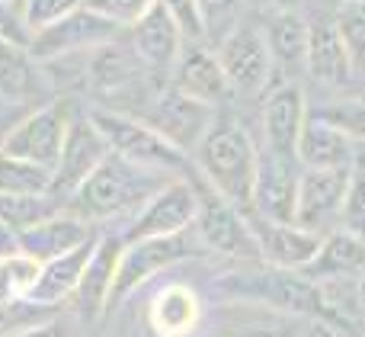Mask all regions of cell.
I'll use <instances>...</instances> for the list:
<instances>
[{
    "label": "cell",
    "mask_w": 365,
    "mask_h": 337,
    "mask_svg": "<svg viewBox=\"0 0 365 337\" xmlns=\"http://www.w3.org/2000/svg\"><path fill=\"white\" fill-rule=\"evenodd\" d=\"M302 328H304V318L282 315V312H266V318L247 321V325H237L215 337H302Z\"/></svg>",
    "instance_id": "33"
},
{
    "label": "cell",
    "mask_w": 365,
    "mask_h": 337,
    "mask_svg": "<svg viewBox=\"0 0 365 337\" xmlns=\"http://www.w3.org/2000/svg\"><path fill=\"white\" fill-rule=\"evenodd\" d=\"M199 212V173L195 177H177L167 186H160L125 225L122 238L125 241H141V238H160V235H180L195 225Z\"/></svg>",
    "instance_id": "9"
},
{
    "label": "cell",
    "mask_w": 365,
    "mask_h": 337,
    "mask_svg": "<svg viewBox=\"0 0 365 337\" xmlns=\"http://www.w3.org/2000/svg\"><path fill=\"white\" fill-rule=\"evenodd\" d=\"M170 180L177 177L141 167L135 161L122 158V154L109 151L96 164V171L81 183V190L68 199V209L87 218L90 225H125Z\"/></svg>",
    "instance_id": "1"
},
{
    "label": "cell",
    "mask_w": 365,
    "mask_h": 337,
    "mask_svg": "<svg viewBox=\"0 0 365 337\" xmlns=\"http://www.w3.org/2000/svg\"><path fill=\"white\" fill-rule=\"evenodd\" d=\"M167 6V13L173 16V23L180 26L182 39L186 42H208V32H205V19H202L199 10V0H160ZM212 45V42H208Z\"/></svg>",
    "instance_id": "36"
},
{
    "label": "cell",
    "mask_w": 365,
    "mask_h": 337,
    "mask_svg": "<svg viewBox=\"0 0 365 337\" xmlns=\"http://www.w3.org/2000/svg\"><path fill=\"white\" fill-rule=\"evenodd\" d=\"M93 244H96V235L90 238V241H83L81 248H74V251H68V254H58V257H51V261H45L42 270H38L36 286H32V293H29V302L45 306V308H58L61 302H71L77 283H81L83 267H87V261H90Z\"/></svg>",
    "instance_id": "26"
},
{
    "label": "cell",
    "mask_w": 365,
    "mask_h": 337,
    "mask_svg": "<svg viewBox=\"0 0 365 337\" xmlns=\"http://www.w3.org/2000/svg\"><path fill=\"white\" fill-rule=\"evenodd\" d=\"M302 161L298 154H285L276 148L259 145L257 173H253L250 209L253 216L269 222H295L298 186H302Z\"/></svg>",
    "instance_id": "10"
},
{
    "label": "cell",
    "mask_w": 365,
    "mask_h": 337,
    "mask_svg": "<svg viewBox=\"0 0 365 337\" xmlns=\"http://www.w3.org/2000/svg\"><path fill=\"white\" fill-rule=\"evenodd\" d=\"M356 306H359V318H365V270L356 283Z\"/></svg>",
    "instance_id": "42"
},
{
    "label": "cell",
    "mask_w": 365,
    "mask_h": 337,
    "mask_svg": "<svg viewBox=\"0 0 365 337\" xmlns=\"http://www.w3.org/2000/svg\"><path fill=\"white\" fill-rule=\"evenodd\" d=\"M311 113L334 122L336 129H343L356 145H365V96H343V100L314 103Z\"/></svg>",
    "instance_id": "32"
},
{
    "label": "cell",
    "mask_w": 365,
    "mask_h": 337,
    "mask_svg": "<svg viewBox=\"0 0 365 337\" xmlns=\"http://www.w3.org/2000/svg\"><path fill=\"white\" fill-rule=\"evenodd\" d=\"M308 113L311 103L298 81H279L276 87H269L263 96V109H259L263 145L285 154H298V139L308 122Z\"/></svg>",
    "instance_id": "15"
},
{
    "label": "cell",
    "mask_w": 365,
    "mask_h": 337,
    "mask_svg": "<svg viewBox=\"0 0 365 337\" xmlns=\"http://www.w3.org/2000/svg\"><path fill=\"white\" fill-rule=\"evenodd\" d=\"M51 171L26 158L0 151V193H48Z\"/></svg>",
    "instance_id": "31"
},
{
    "label": "cell",
    "mask_w": 365,
    "mask_h": 337,
    "mask_svg": "<svg viewBox=\"0 0 365 337\" xmlns=\"http://www.w3.org/2000/svg\"><path fill=\"white\" fill-rule=\"evenodd\" d=\"M74 113L77 109H74V103H71V96H55V100L42 103V106L26 109V113L13 122L10 135H6V141H4V151L55 171Z\"/></svg>",
    "instance_id": "8"
},
{
    "label": "cell",
    "mask_w": 365,
    "mask_h": 337,
    "mask_svg": "<svg viewBox=\"0 0 365 337\" xmlns=\"http://www.w3.org/2000/svg\"><path fill=\"white\" fill-rule=\"evenodd\" d=\"M215 289L237 306H259L295 318H324L321 289L302 270L272 267L266 261H237V267L215 276Z\"/></svg>",
    "instance_id": "2"
},
{
    "label": "cell",
    "mask_w": 365,
    "mask_h": 337,
    "mask_svg": "<svg viewBox=\"0 0 365 337\" xmlns=\"http://www.w3.org/2000/svg\"><path fill=\"white\" fill-rule=\"evenodd\" d=\"M215 51H218V61L225 68L231 96L263 100L266 90L276 87L279 74H276V64H272L269 45H266L263 26L240 19L231 32H225L215 42Z\"/></svg>",
    "instance_id": "6"
},
{
    "label": "cell",
    "mask_w": 365,
    "mask_h": 337,
    "mask_svg": "<svg viewBox=\"0 0 365 337\" xmlns=\"http://www.w3.org/2000/svg\"><path fill=\"white\" fill-rule=\"evenodd\" d=\"M215 116H218L215 106L182 94V90H177L170 81L160 84V87L154 90V96L148 100V106L141 109V119L151 122L167 141H173V145H177L180 151H186L189 158H192V151L199 148V141H202V135L208 132V126L215 122Z\"/></svg>",
    "instance_id": "11"
},
{
    "label": "cell",
    "mask_w": 365,
    "mask_h": 337,
    "mask_svg": "<svg viewBox=\"0 0 365 337\" xmlns=\"http://www.w3.org/2000/svg\"><path fill=\"white\" fill-rule=\"evenodd\" d=\"M38 270H42V261L29 257L19 248L0 254V306L29 299L32 286L38 280Z\"/></svg>",
    "instance_id": "30"
},
{
    "label": "cell",
    "mask_w": 365,
    "mask_h": 337,
    "mask_svg": "<svg viewBox=\"0 0 365 337\" xmlns=\"http://www.w3.org/2000/svg\"><path fill=\"white\" fill-rule=\"evenodd\" d=\"M247 216H250L253 235H257L259 261L272 263V267L302 270L321 248L324 235H317V231H308L295 222H269V218H259L253 212H247Z\"/></svg>",
    "instance_id": "20"
},
{
    "label": "cell",
    "mask_w": 365,
    "mask_h": 337,
    "mask_svg": "<svg viewBox=\"0 0 365 337\" xmlns=\"http://www.w3.org/2000/svg\"><path fill=\"white\" fill-rule=\"evenodd\" d=\"M263 4H269V10H302L304 0H263Z\"/></svg>",
    "instance_id": "41"
},
{
    "label": "cell",
    "mask_w": 365,
    "mask_h": 337,
    "mask_svg": "<svg viewBox=\"0 0 365 337\" xmlns=\"http://www.w3.org/2000/svg\"><path fill=\"white\" fill-rule=\"evenodd\" d=\"M23 113H26V109H16V106H0V151H4V141H6V135H10L13 122H16Z\"/></svg>",
    "instance_id": "40"
},
{
    "label": "cell",
    "mask_w": 365,
    "mask_h": 337,
    "mask_svg": "<svg viewBox=\"0 0 365 337\" xmlns=\"http://www.w3.org/2000/svg\"><path fill=\"white\" fill-rule=\"evenodd\" d=\"M334 29L346 49L356 81H365V0H343L334 10Z\"/></svg>",
    "instance_id": "29"
},
{
    "label": "cell",
    "mask_w": 365,
    "mask_h": 337,
    "mask_svg": "<svg viewBox=\"0 0 365 337\" xmlns=\"http://www.w3.org/2000/svg\"><path fill=\"white\" fill-rule=\"evenodd\" d=\"M302 337H340V331H336V325L327 318H308L302 328Z\"/></svg>",
    "instance_id": "39"
},
{
    "label": "cell",
    "mask_w": 365,
    "mask_h": 337,
    "mask_svg": "<svg viewBox=\"0 0 365 337\" xmlns=\"http://www.w3.org/2000/svg\"><path fill=\"white\" fill-rule=\"evenodd\" d=\"M93 126L100 129V135L106 139L109 151L122 154V158L135 161L141 167L170 173V177H195V164L186 151H180L173 141H167L151 122H145L141 116L115 113L106 106L87 109Z\"/></svg>",
    "instance_id": "4"
},
{
    "label": "cell",
    "mask_w": 365,
    "mask_h": 337,
    "mask_svg": "<svg viewBox=\"0 0 365 337\" xmlns=\"http://www.w3.org/2000/svg\"><path fill=\"white\" fill-rule=\"evenodd\" d=\"M195 235H199L202 248L221 254L227 261H259L257 235L247 209L234 206L221 193H215L208 183L199 180V212H195Z\"/></svg>",
    "instance_id": "7"
},
{
    "label": "cell",
    "mask_w": 365,
    "mask_h": 337,
    "mask_svg": "<svg viewBox=\"0 0 365 337\" xmlns=\"http://www.w3.org/2000/svg\"><path fill=\"white\" fill-rule=\"evenodd\" d=\"M362 270H365V238L349 228H334L321 238V248L311 257L308 267H302V273L311 283H324V280L362 276Z\"/></svg>",
    "instance_id": "25"
},
{
    "label": "cell",
    "mask_w": 365,
    "mask_h": 337,
    "mask_svg": "<svg viewBox=\"0 0 365 337\" xmlns=\"http://www.w3.org/2000/svg\"><path fill=\"white\" fill-rule=\"evenodd\" d=\"M122 248H125L122 228L109 231V235H96V244L90 251V261L81 273V283H77L74 296H71V302H74L77 315L83 321H96L106 312L109 296H113L115 286V273H119Z\"/></svg>",
    "instance_id": "16"
},
{
    "label": "cell",
    "mask_w": 365,
    "mask_h": 337,
    "mask_svg": "<svg viewBox=\"0 0 365 337\" xmlns=\"http://www.w3.org/2000/svg\"><path fill=\"white\" fill-rule=\"evenodd\" d=\"M336 4H343V0H336Z\"/></svg>",
    "instance_id": "44"
},
{
    "label": "cell",
    "mask_w": 365,
    "mask_h": 337,
    "mask_svg": "<svg viewBox=\"0 0 365 337\" xmlns=\"http://www.w3.org/2000/svg\"><path fill=\"white\" fill-rule=\"evenodd\" d=\"M202 241L195 235V228L180 231V235H160V238H141V241H125L119 257V273H115V286L109 296L106 312L119 308L135 289H141L145 283H151L154 276H160L164 270L177 267L182 261H192L202 254Z\"/></svg>",
    "instance_id": "5"
},
{
    "label": "cell",
    "mask_w": 365,
    "mask_h": 337,
    "mask_svg": "<svg viewBox=\"0 0 365 337\" xmlns=\"http://www.w3.org/2000/svg\"><path fill=\"white\" fill-rule=\"evenodd\" d=\"M349 173H353V167H304L302 186H298L295 225L317 231V235L340 228Z\"/></svg>",
    "instance_id": "12"
},
{
    "label": "cell",
    "mask_w": 365,
    "mask_h": 337,
    "mask_svg": "<svg viewBox=\"0 0 365 337\" xmlns=\"http://www.w3.org/2000/svg\"><path fill=\"white\" fill-rule=\"evenodd\" d=\"M106 154H109V145L100 135V129L93 126L90 113L77 109L74 119H71L64 148H61V154H58V164H55V171H51L48 193L68 206V199L81 190V183L96 171V164H100Z\"/></svg>",
    "instance_id": "13"
},
{
    "label": "cell",
    "mask_w": 365,
    "mask_h": 337,
    "mask_svg": "<svg viewBox=\"0 0 365 337\" xmlns=\"http://www.w3.org/2000/svg\"><path fill=\"white\" fill-rule=\"evenodd\" d=\"M170 84L182 94L195 96V100L208 103L218 109L221 103L231 100V87H227L225 68L218 61V51L208 42H186L170 71Z\"/></svg>",
    "instance_id": "19"
},
{
    "label": "cell",
    "mask_w": 365,
    "mask_h": 337,
    "mask_svg": "<svg viewBox=\"0 0 365 337\" xmlns=\"http://www.w3.org/2000/svg\"><path fill=\"white\" fill-rule=\"evenodd\" d=\"M304 74L317 87H346L356 81L349 68L346 49L334 29V19H311L308 23V55H304Z\"/></svg>",
    "instance_id": "24"
},
{
    "label": "cell",
    "mask_w": 365,
    "mask_h": 337,
    "mask_svg": "<svg viewBox=\"0 0 365 337\" xmlns=\"http://www.w3.org/2000/svg\"><path fill=\"white\" fill-rule=\"evenodd\" d=\"M77 6H83V0H23V16L29 29L38 32L45 26L58 23L61 16H68V13H74Z\"/></svg>",
    "instance_id": "37"
},
{
    "label": "cell",
    "mask_w": 365,
    "mask_h": 337,
    "mask_svg": "<svg viewBox=\"0 0 365 337\" xmlns=\"http://www.w3.org/2000/svg\"><path fill=\"white\" fill-rule=\"evenodd\" d=\"M93 235H96L93 225L64 206V209L55 212L51 218H45V222H38V225H32V228L19 231V235H16V248L45 263V261H51V257H58V254H68V251L81 248V244L90 241Z\"/></svg>",
    "instance_id": "21"
},
{
    "label": "cell",
    "mask_w": 365,
    "mask_h": 337,
    "mask_svg": "<svg viewBox=\"0 0 365 337\" xmlns=\"http://www.w3.org/2000/svg\"><path fill=\"white\" fill-rule=\"evenodd\" d=\"M257 154L259 145L247 132L244 122L231 113H218L208 132L202 135L199 148L192 151V164L202 183H208L240 209H250Z\"/></svg>",
    "instance_id": "3"
},
{
    "label": "cell",
    "mask_w": 365,
    "mask_h": 337,
    "mask_svg": "<svg viewBox=\"0 0 365 337\" xmlns=\"http://www.w3.org/2000/svg\"><path fill=\"white\" fill-rule=\"evenodd\" d=\"M128 42H132L135 55L145 61V68L151 71V74L170 81V71H173V64H177L186 39H182L180 26L173 23V16L167 13V6L158 0V4L128 29Z\"/></svg>",
    "instance_id": "18"
},
{
    "label": "cell",
    "mask_w": 365,
    "mask_h": 337,
    "mask_svg": "<svg viewBox=\"0 0 365 337\" xmlns=\"http://www.w3.org/2000/svg\"><path fill=\"white\" fill-rule=\"evenodd\" d=\"M154 4H158V0H83V6H90V10L100 13L103 19L115 23L119 29H132Z\"/></svg>",
    "instance_id": "35"
},
{
    "label": "cell",
    "mask_w": 365,
    "mask_h": 337,
    "mask_svg": "<svg viewBox=\"0 0 365 337\" xmlns=\"http://www.w3.org/2000/svg\"><path fill=\"white\" fill-rule=\"evenodd\" d=\"M202 299L186 283H170L148 302V325L158 337H192L202 328Z\"/></svg>",
    "instance_id": "23"
},
{
    "label": "cell",
    "mask_w": 365,
    "mask_h": 337,
    "mask_svg": "<svg viewBox=\"0 0 365 337\" xmlns=\"http://www.w3.org/2000/svg\"><path fill=\"white\" fill-rule=\"evenodd\" d=\"M298 161L302 167H353L356 141L334 122L308 113V122L298 139Z\"/></svg>",
    "instance_id": "27"
},
{
    "label": "cell",
    "mask_w": 365,
    "mask_h": 337,
    "mask_svg": "<svg viewBox=\"0 0 365 337\" xmlns=\"http://www.w3.org/2000/svg\"><path fill=\"white\" fill-rule=\"evenodd\" d=\"M10 337H68V334H64V328L58 325L55 318H48V321H38V325L23 328V331H16Z\"/></svg>",
    "instance_id": "38"
},
{
    "label": "cell",
    "mask_w": 365,
    "mask_h": 337,
    "mask_svg": "<svg viewBox=\"0 0 365 337\" xmlns=\"http://www.w3.org/2000/svg\"><path fill=\"white\" fill-rule=\"evenodd\" d=\"M356 158L365 161V145H356Z\"/></svg>",
    "instance_id": "43"
},
{
    "label": "cell",
    "mask_w": 365,
    "mask_h": 337,
    "mask_svg": "<svg viewBox=\"0 0 365 337\" xmlns=\"http://www.w3.org/2000/svg\"><path fill=\"white\" fill-rule=\"evenodd\" d=\"M259 26L279 81H298L304 74V55H308V19L298 10H269Z\"/></svg>",
    "instance_id": "22"
},
{
    "label": "cell",
    "mask_w": 365,
    "mask_h": 337,
    "mask_svg": "<svg viewBox=\"0 0 365 337\" xmlns=\"http://www.w3.org/2000/svg\"><path fill=\"white\" fill-rule=\"evenodd\" d=\"M240 6H244V0H199L208 42H218L225 32H231L240 23Z\"/></svg>",
    "instance_id": "34"
},
{
    "label": "cell",
    "mask_w": 365,
    "mask_h": 337,
    "mask_svg": "<svg viewBox=\"0 0 365 337\" xmlns=\"http://www.w3.org/2000/svg\"><path fill=\"white\" fill-rule=\"evenodd\" d=\"M119 36H125V29H119L115 23L103 19L100 13H93L90 6H77L74 13L61 16L58 23L32 32L29 51L38 61H48V58L90 51V49H96V45L113 42V39H119Z\"/></svg>",
    "instance_id": "14"
},
{
    "label": "cell",
    "mask_w": 365,
    "mask_h": 337,
    "mask_svg": "<svg viewBox=\"0 0 365 337\" xmlns=\"http://www.w3.org/2000/svg\"><path fill=\"white\" fill-rule=\"evenodd\" d=\"M61 209L64 203L51 193H0V225H6L13 235L45 222Z\"/></svg>",
    "instance_id": "28"
},
{
    "label": "cell",
    "mask_w": 365,
    "mask_h": 337,
    "mask_svg": "<svg viewBox=\"0 0 365 337\" xmlns=\"http://www.w3.org/2000/svg\"><path fill=\"white\" fill-rule=\"evenodd\" d=\"M55 100L42 61L29 49L0 42V106L32 109Z\"/></svg>",
    "instance_id": "17"
}]
</instances>
